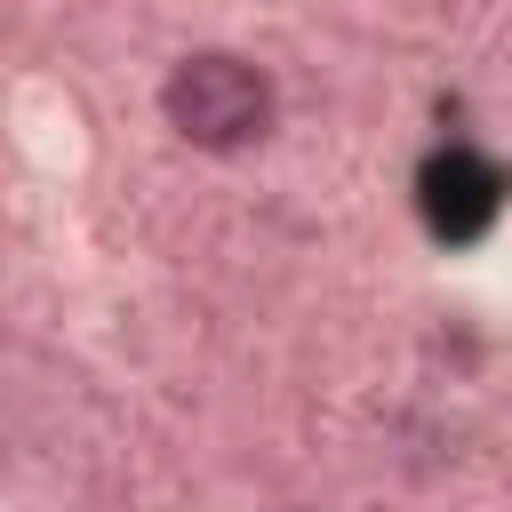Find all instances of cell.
I'll return each mask as SVG.
<instances>
[{
    "label": "cell",
    "mask_w": 512,
    "mask_h": 512,
    "mask_svg": "<svg viewBox=\"0 0 512 512\" xmlns=\"http://www.w3.org/2000/svg\"><path fill=\"white\" fill-rule=\"evenodd\" d=\"M160 104H168V128L184 144H200V152H240V144H256L272 128V80L248 56H224V48L184 56L168 72Z\"/></svg>",
    "instance_id": "6da1fadb"
},
{
    "label": "cell",
    "mask_w": 512,
    "mask_h": 512,
    "mask_svg": "<svg viewBox=\"0 0 512 512\" xmlns=\"http://www.w3.org/2000/svg\"><path fill=\"white\" fill-rule=\"evenodd\" d=\"M504 168L488 160V152H472V144H448V152H432L424 160V176H416V208H424V224L440 232V240H480L488 224H496V208H504Z\"/></svg>",
    "instance_id": "7a4b0ae2"
}]
</instances>
